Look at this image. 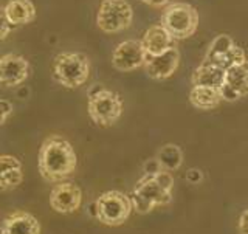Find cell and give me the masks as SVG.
<instances>
[{
  "instance_id": "1",
  "label": "cell",
  "mask_w": 248,
  "mask_h": 234,
  "mask_svg": "<svg viewBox=\"0 0 248 234\" xmlns=\"http://www.w3.org/2000/svg\"><path fill=\"white\" fill-rule=\"evenodd\" d=\"M78 166V155L65 138L53 135L46 138L39 149L37 168L46 182H62Z\"/></svg>"
},
{
  "instance_id": "2",
  "label": "cell",
  "mask_w": 248,
  "mask_h": 234,
  "mask_svg": "<svg viewBox=\"0 0 248 234\" xmlns=\"http://www.w3.org/2000/svg\"><path fill=\"white\" fill-rule=\"evenodd\" d=\"M174 177L169 171L160 169L154 174H144L134 191H132V205L138 214L151 213L155 206H163L172 200Z\"/></svg>"
},
{
  "instance_id": "3",
  "label": "cell",
  "mask_w": 248,
  "mask_h": 234,
  "mask_svg": "<svg viewBox=\"0 0 248 234\" xmlns=\"http://www.w3.org/2000/svg\"><path fill=\"white\" fill-rule=\"evenodd\" d=\"M90 76V61L82 53H61L53 61V78L62 87L78 89Z\"/></svg>"
},
{
  "instance_id": "4",
  "label": "cell",
  "mask_w": 248,
  "mask_h": 234,
  "mask_svg": "<svg viewBox=\"0 0 248 234\" xmlns=\"http://www.w3.org/2000/svg\"><path fill=\"white\" fill-rule=\"evenodd\" d=\"M134 209L132 199L121 191H106L95 202V217L107 227H120Z\"/></svg>"
},
{
  "instance_id": "5",
  "label": "cell",
  "mask_w": 248,
  "mask_h": 234,
  "mask_svg": "<svg viewBox=\"0 0 248 234\" xmlns=\"http://www.w3.org/2000/svg\"><path fill=\"white\" fill-rule=\"evenodd\" d=\"M87 110L92 121L101 127H108L120 120L123 113V99L118 93L98 89L90 93Z\"/></svg>"
},
{
  "instance_id": "6",
  "label": "cell",
  "mask_w": 248,
  "mask_h": 234,
  "mask_svg": "<svg viewBox=\"0 0 248 234\" xmlns=\"http://www.w3.org/2000/svg\"><path fill=\"white\" fill-rule=\"evenodd\" d=\"M134 20V10L127 0H103L96 13V25L107 34L127 30Z\"/></svg>"
},
{
  "instance_id": "7",
  "label": "cell",
  "mask_w": 248,
  "mask_h": 234,
  "mask_svg": "<svg viewBox=\"0 0 248 234\" xmlns=\"http://www.w3.org/2000/svg\"><path fill=\"white\" fill-rule=\"evenodd\" d=\"M163 25L174 39H188L197 31L199 13L189 3H170L163 14Z\"/></svg>"
},
{
  "instance_id": "8",
  "label": "cell",
  "mask_w": 248,
  "mask_h": 234,
  "mask_svg": "<svg viewBox=\"0 0 248 234\" xmlns=\"http://www.w3.org/2000/svg\"><path fill=\"white\" fill-rule=\"evenodd\" d=\"M205 61L227 70L232 65H240L247 62V54L242 47L236 45L228 34H219L211 42L205 56Z\"/></svg>"
},
{
  "instance_id": "9",
  "label": "cell",
  "mask_w": 248,
  "mask_h": 234,
  "mask_svg": "<svg viewBox=\"0 0 248 234\" xmlns=\"http://www.w3.org/2000/svg\"><path fill=\"white\" fill-rule=\"evenodd\" d=\"M147 53L140 41H124L116 45L112 54V64L120 72H132L146 64Z\"/></svg>"
},
{
  "instance_id": "10",
  "label": "cell",
  "mask_w": 248,
  "mask_h": 234,
  "mask_svg": "<svg viewBox=\"0 0 248 234\" xmlns=\"http://www.w3.org/2000/svg\"><path fill=\"white\" fill-rule=\"evenodd\" d=\"M222 99L232 103L248 95V62L225 70L223 84L219 89Z\"/></svg>"
},
{
  "instance_id": "11",
  "label": "cell",
  "mask_w": 248,
  "mask_h": 234,
  "mask_svg": "<svg viewBox=\"0 0 248 234\" xmlns=\"http://www.w3.org/2000/svg\"><path fill=\"white\" fill-rule=\"evenodd\" d=\"M82 202V191L75 183H59L50 192V206L59 214H72L78 211Z\"/></svg>"
},
{
  "instance_id": "12",
  "label": "cell",
  "mask_w": 248,
  "mask_h": 234,
  "mask_svg": "<svg viewBox=\"0 0 248 234\" xmlns=\"http://www.w3.org/2000/svg\"><path fill=\"white\" fill-rule=\"evenodd\" d=\"M178 64H180V53L175 47H172L170 50L157 54V56H147L144 68L146 75L151 79L165 81L177 72Z\"/></svg>"
},
{
  "instance_id": "13",
  "label": "cell",
  "mask_w": 248,
  "mask_h": 234,
  "mask_svg": "<svg viewBox=\"0 0 248 234\" xmlns=\"http://www.w3.org/2000/svg\"><path fill=\"white\" fill-rule=\"evenodd\" d=\"M30 75L28 61L19 54L8 53L0 59V82L3 87H16L27 81Z\"/></svg>"
},
{
  "instance_id": "14",
  "label": "cell",
  "mask_w": 248,
  "mask_h": 234,
  "mask_svg": "<svg viewBox=\"0 0 248 234\" xmlns=\"http://www.w3.org/2000/svg\"><path fill=\"white\" fill-rule=\"evenodd\" d=\"M0 234H41V222L27 211H16L3 219Z\"/></svg>"
},
{
  "instance_id": "15",
  "label": "cell",
  "mask_w": 248,
  "mask_h": 234,
  "mask_svg": "<svg viewBox=\"0 0 248 234\" xmlns=\"http://www.w3.org/2000/svg\"><path fill=\"white\" fill-rule=\"evenodd\" d=\"M141 44L147 53V56H157L174 47V37L169 31L165 28V25H152L141 39Z\"/></svg>"
},
{
  "instance_id": "16",
  "label": "cell",
  "mask_w": 248,
  "mask_h": 234,
  "mask_svg": "<svg viewBox=\"0 0 248 234\" xmlns=\"http://www.w3.org/2000/svg\"><path fill=\"white\" fill-rule=\"evenodd\" d=\"M2 17L13 27L27 25L36 19V6L31 0H8L2 10Z\"/></svg>"
},
{
  "instance_id": "17",
  "label": "cell",
  "mask_w": 248,
  "mask_h": 234,
  "mask_svg": "<svg viewBox=\"0 0 248 234\" xmlns=\"http://www.w3.org/2000/svg\"><path fill=\"white\" fill-rule=\"evenodd\" d=\"M23 172L22 163L14 155H2L0 157V188L2 191L14 189L22 183Z\"/></svg>"
},
{
  "instance_id": "18",
  "label": "cell",
  "mask_w": 248,
  "mask_h": 234,
  "mask_svg": "<svg viewBox=\"0 0 248 234\" xmlns=\"http://www.w3.org/2000/svg\"><path fill=\"white\" fill-rule=\"evenodd\" d=\"M225 70L209 61H203L194 70L192 73V85H208V87L220 89L223 84Z\"/></svg>"
},
{
  "instance_id": "19",
  "label": "cell",
  "mask_w": 248,
  "mask_h": 234,
  "mask_svg": "<svg viewBox=\"0 0 248 234\" xmlns=\"http://www.w3.org/2000/svg\"><path fill=\"white\" fill-rule=\"evenodd\" d=\"M222 95L219 89L208 85H194L189 92V103L199 110H211L220 104Z\"/></svg>"
},
{
  "instance_id": "20",
  "label": "cell",
  "mask_w": 248,
  "mask_h": 234,
  "mask_svg": "<svg viewBox=\"0 0 248 234\" xmlns=\"http://www.w3.org/2000/svg\"><path fill=\"white\" fill-rule=\"evenodd\" d=\"M155 160L158 161L161 169L172 172V171H177L182 166L183 152L177 144H165L158 149L157 155H155Z\"/></svg>"
},
{
  "instance_id": "21",
  "label": "cell",
  "mask_w": 248,
  "mask_h": 234,
  "mask_svg": "<svg viewBox=\"0 0 248 234\" xmlns=\"http://www.w3.org/2000/svg\"><path fill=\"white\" fill-rule=\"evenodd\" d=\"M237 230H239V234H248V208L244 209L239 216Z\"/></svg>"
},
{
  "instance_id": "22",
  "label": "cell",
  "mask_w": 248,
  "mask_h": 234,
  "mask_svg": "<svg viewBox=\"0 0 248 234\" xmlns=\"http://www.w3.org/2000/svg\"><path fill=\"white\" fill-rule=\"evenodd\" d=\"M0 106H2V115H0V123L5 124L8 116L13 113V104L8 99H2L0 101Z\"/></svg>"
},
{
  "instance_id": "23",
  "label": "cell",
  "mask_w": 248,
  "mask_h": 234,
  "mask_svg": "<svg viewBox=\"0 0 248 234\" xmlns=\"http://www.w3.org/2000/svg\"><path fill=\"white\" fill-rule=\"evenodd\" d=\"M186 178H188L191 183H199L202 180V172L199 169H189L188 174H186Z\"/></svg>"
},
{
  "instance_id": "24",
  "label": "cell",
  "mask_w": 248,
  "mask_h": 234,
  "mask_svg": "<svg viewBox=\"0 0 248 234\" xmlns=\"http://www.w3.org/2000/svg\"><path fill=\"white\" fill-rule=\"evenodd\" d=\"M143 3L149 5V6H155V8H160V6H166L170 5L172 0H141Z\"/></svg>"
},
{
  "instance_id": "25",
  "label": "cell",
  "mask_w": 248,
  "mask_h": 234,
  "mask_svg": "<svg viewBox=\"0 0 248 234\" xmlns=\"http://www.w3.org/2000/svg\"><path fill=\"white\" fill-rule=\"evenodd\" d=\"M11 28H13L11 23L8 22L5 17H2V34H0V36H2V41H5V39L8 37V33H10Z\"/></svg>"
}]
</instances>
